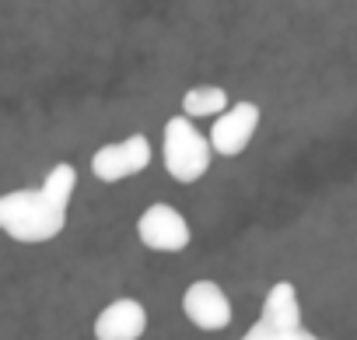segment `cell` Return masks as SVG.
I'll return each mask as SVG.
<instances>
[{
	"instance_id": "cell-7",
	"label": "cell",
	"mask_w": 357,
	"mask_h": 340,
	"mask_svg": "<svg viewBox=\"0 0 357 340\" xmlns=\"http://www.w3.org/2000/svg\"><path fill=\"white\" fill-rule=\"evenodd\" d=\"M95 340H140L147 333V309L137 298H116L95 319Z\"/></svg>"
},
{
	"instance_id": "cell-10",
	"label": "cell",
	"mask_w": 357,
	"mask_h": 340,
	"mask_svg": "<svg viewBox=\"0 0 357 340\" xmlns=\"http://www.w3.org/2000/svg\"><path fill=\"white\" fill-rule=\"evenodd\" d=\"M242 340H319V337L308 333L305 326H298V330H277V326H266V323L259 319Z\"/></svg>"
},
{
	"instance_id": "cell-9",
	"label": "cell",
	"mask_w": 357,
	"mask_h": 340,
	"mask_svg": "<svg viewBox=\"0 0 357 340\" xmlns=\"http://www.w3.org/2000/svg\"><path fill=\"white\" fill-rule=\"evenodd\" d=\"M228 109V91L218 88V84H200V88H190L183 95V112L193 116V119H204V116H221Z\"/></svg>"
},
{
	"instance_id": "cell-1",
	"label": "cell",
	"mask_w": 357,
	"mask_h": 340,
	"mask_svg": "<svg viewBox=\"0 0 357 340\" xmlns=\"http://www.w3.org/2000/svg\"><path fill=\"white\" fill-rule=\"evenodd\" d=\"M74 190H77V168L70 161L53 165L39 190H11L0 197V228L25 246H43L56 239L67 228Z\"/></svg>"
},
{
	"instance_id": "cell-2",
	"label": "cell",
	"mask_w": 357,
	"mask_h": 340,
	"mask_svg": "<svg viewBox=\"0 0 357 340\" xmlns=\"http://www.w3.org/2000/svg\"><path fill=\"white\" fill-rule=\"evenodd\" d=\"M214 140L193 126V116H172L165 123V172L175 183H197L211 172Z\"/></svg>"
},
{
	"instance_id": "cell-3",
	"label": "cell",
	"mask_w": 357,
	"mask_h": 340,
	"mask_svg": "<svg viewBox=\"0 0 357 340\" xmlns=\"http://www.w3.org/2000/svg\"><path fill=\"white\" fill-rule=\"evenodd\" d=\"M151 165V140L144 133H130L126 140L105 144L91 154V172L98 183H123L130 176H140Z\"/></svg>"
},
{
	"instance_id": "cell-5",
	"label": "cell",
	"mask_w": 357,
	"mask_h": 340,
	"mask_svg": "<svg viewBox=\"0 0 357 340\" xmlns=\"http://www.w3.org/2000/svg\"><path fill=\"white\" fill-rule=\"evenodd\" d=\"M256 126H259V105L256 102H235V105H228L214 119V126H211L214 151L225 154V158H238L252 144Z\"/></svg>"
},
{
	"instance_id": "cell-6",
	"label": "cell",
	"mask_w": 357,
	"mask_h": 340,
	"mask_svg": "<svg viewBox=\"0 0 357 340\" xmlns=\"http://www.w3.org/2000/svg\"><path fill=\"white\" fill-rule=\"evenodd\" d=\"M183 312L200 330H225L231 323V298L218 281H193L183 295Z\"/></svg>"
},
{
	"instance_id": "cell-8",
	"label": "cell",
	"mask_w": 357,
	"mask_h": 340,
	"mask_svg": "<svg viewBox=\"0 0 357 340\" xmlns=\"http://www.w3.org/2000/svg\"><path fill=\"white\" fill-rule=\"evenodd\" d=\"M259 319L266 326H277V330H298L301 326V302H298V288L291 281H277L266 298H263V312Z\"/></svg>"
},
{
	"instance_id": "cell-4",
	"label": "cell",
	"mask_w": 357,
	"mask_h": 340,
	"mask_svg": "<svg viewBox=\"0 0 357 340\" xmlns=\"http://www.w3.org/2000/svg\"><path fill=\"white\" fill-rule=\"evenodd\" d=\"M137 235L147 249L154 253H183L190 246V221L178 214L172 204H151L140 221H137Z\"/></svg>"
}]
</instances>
